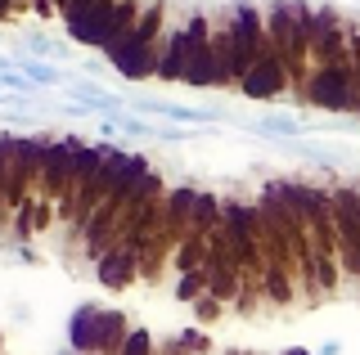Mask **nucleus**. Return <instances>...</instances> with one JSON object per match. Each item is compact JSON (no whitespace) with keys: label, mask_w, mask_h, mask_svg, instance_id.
Instances as JSON below:
<instances>
[{"label":"nucleus","mask_w":360,"mask_h":355,"mask_svg":"<svg viewBox=\"0 0 360 355\" xmlns=\"http://www.w3.org/2000/svg\"><path fill=\"white\" fill-rule=\"evenodd\" d=\"M217 50L225 54V76L230 86H243V76L262 63V54L270 50V36H266V9H257L252 0H239L225 18V27L212 32Z\"/></svg>","instance_id":"f257e3e1"},{"label":"nucleus","mask_w":360,"mask_h":355,"mask_svg":"<svg viewBox=\"0 0 360 355\" xmlns=\"http://www.w3.org/2000/svg\"><path fill=\"white\" fill-rule=\"evenodd\" d=\"M131 337V324L122 310H99V306H82L68 324V347L72 355H122Z\"/></svg>","instance_id":"f03ea898"},{"label":"nucleus","mask_w":360,"mask_h":355,"mask_svg":"<svg viewBox=\"0 0 360 355\" xmlns=\"http://www.w3.org/2000/svg\"><path fill=\"white\" fill-rule=\"evenodd\" d=\"M297 99L324 108V113H360V76L352 68V59L333 63V68H311Z\"/></svg>","instance_id":"7ed1b4c3"},{"label":"nucleus","mask_w":360,"mask_h":355,"mask_svg":"<svg viewBox=\"0 0 360 355\" xmlns=\"http://www.w3.org/2000/svg\"><path fill=\"white\" fill-rule=\"evenodd\" d=\"M189 41H194V59H189V76L185 86H194V91H207V86H230V76H225V54L217 50V41H212V27L202 14L189 18Z\"/></svg>","instance_id":"20e7f679"},{"label":"nucleus","mask_w":360,"mask_h":355,"mask_svg":"<svg viewBox=\"0 0 360 355\" xmlns=\"http://www.w3.org/2000/svg\"><path fill=\"white\" fill-rule=\"evenodd\" d=\"M82 149H86V144L77 140V135L50 140V153H45V175H41V198H45V203L59 207L68 180H72V162H77V153H82Z\"/></svg>","instance_id":"39448f33"},{"label":"nucleus","mask_w":360,"mask_h":355,"mask_svg":"<svg viewBox=\"0 0 360 355\" xmlns=\"http://www.w3.org/2000/svg\"><path fill=\"white\" fill-rule=\"evenodd\" d=\"M270 189L284 198L307 225H320V220L333 216V189H320V185H307V180H275Z\"/></svg>","instance_id":"423d86ee"},{"label":"nucleus","mask_w":360,"mask_h":355,"mask_svg":"<svg viewBox=\"0 0 360 355\" xmlns=\"http://www.w3.org/2000/svg\"><path fill=\"white\" fill-rule=\"evenodd\" d=\"M284 91H292V72H288V63L275 54V46H270L262 54V63H257L252 72L243 76V86H239V95L248 99H262V104H270V99H279Z\"/></svg>","instance_id":"0eeeda50"},{"label":"nucleus","mask_w":360,"mask_h":355,"mask_svg":"<svg viewBox=\"0 0 360 355\" xmlns=\"http://www.w3.org/2000/svg\"><path fill=\"white\" fill-rule=\"evenodd\" d=\"M135 274H144V261L135 257V252H127L122 243H117V248H108L104 257L95 261V279L104 283L108 293H122V288H131Z\"/></svg>","instance_id":"6e6552de"},{"label":"nucleus","mask_w":360,"mask_h":355,"mask_svg":"<svg viewBox=\"0 0 360 355\" xmlns=\"http://www.w3.org/2000/svg\"><path fill=\"white\" fill-rule=\"evenodd\" d=\"M189 59H194V41H189V27H167L162 36V63H158V81H185L189 76Z\"/></svg>","instance_id":"1a4fd4ad"},{"label":"nucleus","mask_w":360,"mask_h":355,"mask_svg":"<svg viewBox=\"0 0 360 355\" xmlns=\"http://www.w3.org/2000/svg\"><path fill=\"white\" fill-rule=\"evenodd\" d=\"M194 207H198V189H189V185L167 189V225H162V239H167V243H176V248H180V243L189 239Z\"/></svg>","instance_id":"9d476101"},{"label":"nucleus","mask_w":360,"mask_h":355,"mask_svg":"<svg viewBox=\"0 0 360 355\" xmlns=\"http://www.w3.org/2000/svg\"><path fill=\"white\" fill-rule=\"evenodd\" d=\"M135 117H167L180 126H207V121H225L217 108H185V104H167V99H135Z\"/></svg>","instance_id":"9b49d317"},{"label":"nucleus","mask_w":360,"mask_h":355,"mask_svg":"<svg viewBox=\"0 0 360 355\" xmlns=\"http://www.w3.org/2000/svg\"><path fill=\"white\" fill-rule=\"evenodd\" d=\"M158 63H162V41L158 46H131L112 59V68H117L122 81H144V76H158Z\"/></svg>","instance_id":"f8f14e48"},{"label":"nucleus","mask_w":360,"mask_h":355,"mask_svg":"<svg viewBox=\"0 0 360 355\" xmlns=\"http://www.w3.org/2000/svg\"><path fill=\"white\" fill-rule=\"evenodd\" d=\"M68 95H72V104H82L86 113H99V117H122V99L108 95L104 86L86 81V76H68Z\"/></svg>","instance_id":"ddd939ff"},{"label":"nucleus","mask_w":360,"mask_h":355,"mask_svg":"<svg viewBox=\"0 0 360 355\" xmlns=\"http://www.w3.org/2000/svg\"><path fill=\"white\" fill-rule=\"evenodd\" d=\"M207 257H212V243L202 239V234H189V239L172 252V265H176V274H194V270H202V265H207Z\"/></svg>","instance_id":"4468645a"},{"label":"nucleus","mask_w":360,"mask_h":355,"mask_svg":"<svg viewBox=\"0 0 360 355\" xmlns=\"http://www.w3.org/2000/svg\"><path fill=\"white\" fill-rule=\"evenodd\" d=\"M54 216H59V207H54V203H45V198L37 203V198H32L27 207H18V225H14V234H18V239H32L37 229L50 225Z\"/></svg>","instance_id":"2eb2a0df"},{"label":"nucleus","mask_w":360,"mask_h":355,"mask_svg":"<svg viewBox=\"0 0 360 355\" xmlns=\"http://www.w3.org/2000/svg\"><path fill=\"white\" fill-rule=\"evenodd\" d=\"M252 130H257V135H266V140H297L302 135V121L288 117V113H270V117L257 121Z\"/></svg>","instance_id":"dca6fc26"},{"label":"nucleus","mask_w":360,"mask_h":355,"mask_svg":"<svg viewBox=\"0 0 360 355\" xmlns=\"http://www.w3.org/2000/svg\"><path fill=\"white\" fill-rule=\"evenodd\" d=\"M262 288H266V297H270V302H279V306H288V302H292V279H288V270H284V265H275V261L266 265V279H262Z\"/></svg>","instance_id":"f3484780"},{"label":"nucleus","mask_w":360,"mask_h":355,"mask_svg":"<svg viewBox=\"0 0 360 355\" xmlns=\"http://www.w3.org/2000/svg\"><path fill=\"white\" fill-rule=\"evenodd\" d=\"M22 76H27L32 86H68L72 72H59L54 63H45V59H22Z\"/></svg>","instance_id":"a211bd4d"},{"label":"nucleus","mask_w":360,"mask_h":355,"mask_svg":"<svg viewBox=\"0 0 360 355\" xmlns=\"http://www.w3.org/2000/svg\"><path fill=\"white\" fill-rule=\"evenodd\" d=\"M22 50H27V59H45V63H50L54 54H63L59 41H50V36H45V32H37V27L22 32Z\"/></svg>","instance_id":"6ab92c4d"},{"label":"nucleus","mask_w":360,"mask_h":355,"mask_svg":"<svg viewBox=\"0 0 360 355\" xmlns=\"http://www.w3.org/2000/svg\"><path fill=\"white\" fill-rule=\"evenodd\" d=\"M198 297H207V274H202V270L180 274V279H176V302H189V306H194Z\"/></svg>","instance_id":"aec40b11"},{"label":"nucleus","mask_w":360,"mask_h":355,"mask_svg":"<svg viewBox=\"0 0 360 355\" xmlns=\"http://www.w3.org/2000/svg\"><path fill=\"white\" fill-rule=\"evenodd\" d=\"M338 279H342V261L338 257H315V283H320V293H333Z\"/></svg>","instance_id":"412c9836"},{"label":"nucleus","mask_w":360,"mask_h":355,"mask_svg":"<svg viewBox=\"0 0 360 355\" xmlns=\"http://www.w3.org/2000/svg\"><path fill=\"white\" fill-rule=\"evenodd\" d=\"M297 158H311V162H320V166H338L342 162V153H333V149H324V144H288Z\"/></svg>","instance_id":"4be33fe9"},{"label":"nucleus","mask_w":360,"mask_h":355,"mask_svg":"<svg viewBox=\"0 0 360 355\" xmlns=\"http://www.w3.org/2000/svg\"><path fill=\"white\" fill-rule=\"evenodd\" d=\"M176 337H180V347H185L189 355H212V337H207V333H198V328H180Z\"/></svg>","instance_id":"5701e85b"},{"label":"nucleus","mask_w":360,"mask_h":355,"mask_svg":"<svg viewBox=\"0 0 360 355\" xmlns=\"http://www.w3.org/2000/svg\"><path fill=\"white\" fill-rule=\"evenodd\" d=\"M221 310H225V302H221V297H198V302H194V319H198V324H217V319H221Z\"/></svg>","instance_id":"b1692460"},{"label":"nucleus","mask_w":360,"mask_h":355,"mask_svg":"<svg viewBox=\"0 0 360 355\" xmlns=\"http://www.w3.org/2000/svg\"><path fill=\"white\" fill-rule=\"evenodd\" d=\"M117 126L127 130V135H140V140H158V126H153L149 117H127V113H122V117H117Z\"/></svg>","instance_id":"393cba45"},{"label":"nucleus","mask_w":360,"mask_h":355,"mask_svg":"<svg viewBox=\"0 0 360 355\" xmlns=\"http://www.w3.org/2000/svg\"><path fill=\"white\" fill-rule=\"evenodd\" d=\"M122 355H153V333L149 328H131L127 347H122Z\"/></svg>","instance_id":"a878e982"},{"label":"nucleus","mask_w":360,"mask_h":355,"mask_svg":"<svg viewBox=\"0 0 360 355\" xmlns=\"http://www.w3.org/2000/svg\"><path fill=\"white\" fill-rule=\"evenodd\" d=\"M5 91H9V95H18V91H32V95H37V86H32V81H27V76H22V72L5 68Z\"/></svg>","instance_id":"bb28decb"},{"label":"nucleus","mask_w":360,"mask_h":355,"mask_svg":"<svg viewBox=\"0 0 360 355\" xmlns=\"http://www.w3.org/2000/svg\"><path fill=\"white\" fill-rule=\"evenodd\" d=\"M104 63H108V59H82V72H90V76H99V72H104Z\"/></svg>","instance_id":"cd10ccee"},{"label":"nucleus","mask_w":360,"mask_h":355,"mask_svg":"<svg viewBox=\"0 0 360 355\" xmlns=\"http://www.w3.org/2000/svg\"><path fill=\"white\" fill-rule=\"evenodd\" d=\"M279 355H311V351H307V347H284Z\"/></svg>","instance_id":"c85d7f7f"}]
</instances>
